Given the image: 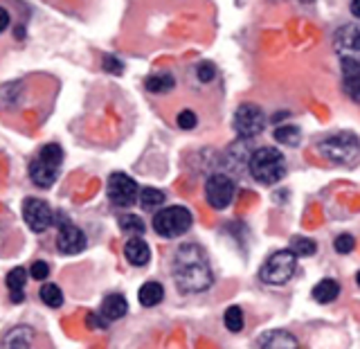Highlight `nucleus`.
I'll return each mask as SVG.
<instances>
[{
	"label": "nucleus",
	"instance_id": "nucleus-1",
	"mask_svg": "<svg viewBox=\"0 0 360 349\" xmlns=\"http://www.w3.org/2000/svg\"><path fill=\"white\" fill-rule=\"evenodd\" d=\"M172 273L180 293H202L214 281L207 255L196 243H183L178 248Z\"/></svg>",
	"mask_w": 360,
	"mask_h": 349
},
{
	"label": "nucleus",
	"instance_id": "nucleus-2",
	"mask_svg": "<svg viewBox=\"0 0 360 349\" xmlns=\"http://www.w3.org/2000/svg\"><path fill=\"white\" fill-rule=\"evenodd\" d=\"M250 176L262 185H275L286 176V158L275 146H262L248 160Z\"/></svg>",
	"mask_w": 360,
	"mask_h": 349
},
{
	"label": "nucleus",
	"instance_id": "nucleus-3",
	"mask_svg": "<svg viewBox=\"0 0 360 349\" xmlns=\"http://www.w3.org/2000/svg\"><path fill=\"white\" fill-rule=\"evenodd\" d=\"M318 151L329 158L331 163L342 167H356L360 165V140L354 133H335L318 142Z\"/></svg>",
	"mask_w": 360,
	"mask_h": 349
},
{
	"label": "nucleus",
	"instance_id": "nucleus-4",
	"mask_svg": "<svg viewBox=\"0 0 360 349\" xmlns=\"http://www.w3.org/2000/svg\"><path fill=\"white\" fill-rule=\"evenodd\" d=\"M63 163V149L59 144H45L39 158L30 165V178L34 185L50 187L59 178V167Z\"/></svg>",
	"mask_w": 360,
	"mask_h": 349
},
{
	"label": "nucleus",
	"instance_id": "nucleus-5",
	"mask_svg": "<svg viewBox=\"0 0 360 349\" xmlns=\"http://www.w3.org/2000/svg\"><path fill=\"white\" fill-rule=\"evenodd\" d=\"M295 270H297V255L290 248H284V250H277L266 259L262 270H259V279L270 286H281L295 275Z\"/></svg>",
	"mask_w": 360,
	"mask_h": 349
},
{
	"label": "nucleus",
	"instance_id": "nucleus-6",
	"mask_svg": "<svg viewBox=\"0 0 360 349\" xmlns=\"http://www.w3.org/2000/svg\"><path fill=\"white\" fill-rule=\"evenodd\" d=\"M191 223H194V217L191 212L183 205H169L155 212L153 217V230L155 234L165 236V239H176V236H183Z\"/></svg>",
	"mask_w": 360,
	"mask_h": 349
},
{
	"label": "nucleus",
	"instance_id": "nucleus-7",
	"mask_svg": "<svg viewBox=\"0 0 360 349\" xmlns=\"http://www.w3.org/2000/svg\"><path fill=\"white\" fill-rule=\"evenodd\" d=\"M266 129V115L264 110L255 104H243L234 113V131L239 133V138L250 140L257 138L259 133Z\"/></svg>",
	"mask_w": 360,
	"mask_h": 349
},
{
	"label": "nucleus",
	"instance_id": "nucleus-8",
	"mask_svg": "<svg viewBox=\"0 0 360 349\" xmlns=\"http://www.w3.org/2000/svg\"><path fill=\"white\" fill-rule=\"evenodd\" d=\"M140 196L138 183L127 174H110L108 178V201L117 208H129Z\"/></svg>",
	"mask_w": 360,
	"mask_h": 349
},
{
	"label": "nucleus",
	"instance_id": "nucleus-9",
	"mask_svg": "<svg viewBox=\"0 0 360 349\" xmlns=\"http://www.w3.org/2000/svg\"><path fill=\"white\" fill-rule=\"evenodd\" d=\"M205 198L214 210H225L234 198V180L225 174H214L205 183Z\"/></svg>",
	"mask_w": 360,
	"mask_h": 349
},
{
	"label": "nucleus",
	"instance_id": "nucleus-10",
	"mask_svg": "<svg viewBox=\"0 0 360 349\" xmlns=\"http://www.w3.org/2000/svg\"><path fill=\"white\" fill-rule=\"evenodd\" d=\"M22 219L30 225L32 232H45L54 221L50 205L41 198H25L22 203Z\"/></svg>",
	"mask_w": 360,
	"mask_h": 349
},
{
	"label": "nucleus",
	"instance_id": "nucleus-11",
	"mask_svg": "<svg viewBox=\"0 0 360 349\" xmlns=\"http://www.w3.org/2000/svg\"><path fill=\"white\" fill-rule=\"evenodd\" d=\"M333 48L342 61H360V25H342L333 37Z\"/></svg>",
	"mask_w": 360,
	"mask_h": 349
},
{
	"label": "nucleus",
	"instance_id": "nucleus-12",
	"mask_svg": "<svg viewBox=\"0 0 360 349\" xmlns=\"http://www.w3.org/2000/svg\"><path fill=\"white\" fill-rule=\"evenodd\" d=\"M56 248L63 255H77L86 248V234L72 223H59V236H56Z\"/></svg>",
	"mask_w": 360,
	"mask_h": 349
},
{
	"label": "nucleus",
	"instance_id": "nucleus-13",
	"mask_svg": "<svg viewBox=\"0 0 360 349\" xmlns=\"http://www.w3.org/2000/svg\"><path fill=\"white\" fill-rule=\"evenodd\" d=\"M257 345H259V349H300L297 338L292 336L290 331H284V329L266 331L257 341Z\"/></svg>",
	"mask_w": 360,
	"mask_h": 349
},
{
	"label": "nucleus",
	"instance_id": "nucleus-14",
	"mask_svg": "<svg viewBox=\"0 0 360 349\" xmlns=\"http://www.w3.org/2000/svg\"><path fill=\"white\" fill-rule=\"evenodd\" d=\"M124 255H127L131 266H146L151 259V248L146 241H142L140 236H131L124 246Z\"/></svg>",
	"mask_w": 360,
	"mask_h": 349
},
{
	"label": "nucleus",
	"instance_id": "nucleus-15",
	"mask_svg": "<svg viewBox=\"0 0 360 349\" xmlns=\"http://www.w3.org/2000/svg\"><path fill=\"white\" fill-rule=\"evenodd\" d=\"M127 311H129V302H127V298L124 296H120V293H110V296L101 302V315L108 320V322H112V320H120V318H124L127 315Z\"/></svg>",
	"mask_w": 360,
	"mask_h": 349
},
{
	"label": "nucleus",
	"instance_id": "nucleus-16",
	"mask_svg": "<svg viewBox=\"0 0 360 349\" xmlns=\"http://www.w3.org/2000/svg\"><path fill=\"white\" fill-rule=\"evenodd\" d=\"M311 296L318 304H329L340 296V284H338L335 279H320L318 284L313 286Z\"/></svg>",
	"mask_w": 360,
	"mask_h": 349
},
{
	"label": "nucleus",
	"instance_id": "nucleus-17",
	"mask_svg": "<svg viewBox=\"0 0 360 349\" xmlns=\"http://www.w3.org/2000/svg\"><path fill=\"white\" fill-rule=\"evenodd\" d=\"M165 298V288L160 281H146V284L140 286V293H138V300L142 307H155V304H160Z\"/></svg>",
	"mask_w": 360,
	"mask_h": 349
},
{
	"label": "nucleus",
	"instance_id": "nucleus-18",
	"mask_svg": "<svg viewBox=\"0 0 360 349\" xmlns=\"http://www.w3.org/2000/svg\"><path fill=\"white\" fill-rule=\"evenodd\" d=\"M32 329L30 326H16L5 336V349H30L32 345Z\"/></svg>",
	"mask_w": 360,
	"mask_h": 349
},
{
	"label": "nucleus",
	"instance_id": "nucleus-19",
	"mask_svg": "<svg viewBox=\"0 0 360 349\" xmlns=\"http://www.w3.org/2000/svg\"><path fill=\"white\" fill-rule=\"evenodd\" d=\"M140 205L144 208V210H158L165 203V191L162 189H155V187H144L142 191H140Z\"/></svg>",
	"mask_w": 360,
	"mask_h": 349
},
{
	"label": "nucleus",
	"instance_id": "nucleus-20",
	"mask_svg": "<svg viewBox=\"0 0 360 349\" xmlns=\"http://www.w3.org/2000/svg\"><path fill=\"white\" fill-rule=\"evenodd\" d=\"M39 296L43 300V304H48L50 309H59L63 304V291L56 286V284H43Z\"/></svg>",
	"mask_w": 360,
	"mask_h": 349
},
{
	"label": "nucleus",
	"instance_id": "nucleus-21",
	"mask_svg": "<svg viewBox=\"0 0 360 349\" xmlns=\"http://www.w3.org/2000/svg\"><path fill=\"white\" fill-rule=\"evenodd\" d=\"M275 140L277 142H281V144H286V146H295V144H300V140H302V133H300V129L297 127H277L275 129Z\"/></svg>",
	"mask_w": 360,
	"mask_h": 349
},
{
	"label": "nucleus",
	"instance_id": "nucleus-22",
	"mask_svg": "<svg viewBox=\"0 0 360 349\" xmlns=\"http://www.w3.org/2000/svg\"><path fill=\"white\" fill-rule=\"evenodd\" d=\"M174 88V77L172 75H153L146 79V90H151V93H169V90Z\"/></svg>",
	"mask_w": 360,
	"mask_h": 349
},
{
	"label": "nucleus",
	"instance_id": "nucleus-23",
	"mask_svg": "<svg viewBox=\"0 0 360 349\" xmlns=\"http://www.w3.org/2000/svg\"><path fill=\"white\" fill-rule=\"evenodd\" d=\"M223 322H225V326H228V331L239 334L243 329V324H245L241 307H230L228 311H225V315H223Z\"/></svg>",
	"mask_w": 360,
	"mask_h": 349
},
{
	"label": "nucleus",
	"instance_id": "nucleus-24",
	"mask_svg": "<svg viewBox=\"0 0 360 349\" xmlns=\"http://www.w3.org/2000/svg\"><path fill=\"white\" fill-rule=\"evenodd\" d=\"M290 250L295 253L297 257H311L315 250H318V246H315L313 239H307V236H292V239H290Z\"/></svg>",
	"mask_w": 360,
	"mask_h": 349
},
{
	"label": "nucleus",
	"instance_id": "nucleus-25",
	"mask_svg": "<svg viewBox=\"0 0 360 349\" xmlns=\"http://www.w3.org/2000/svg\"><path fill=\"white\" fill-rule=\"evenodd\" d=\"M120 228L129 234H142L146 230V225L138 214H124V217H120Z\"/></svg>",
	"mask_w": 360,
	"mask_h": 349
},
{
	"label": "nucleus",
	"instance_id": "nucleus-26",
	"mask_svg": "<svg viewBox=\"0 0 360 349\" xmlns=\"http://www.w3.org/2000/svg\"><path fill=\"white\" fill-rule=\"evenodd\" d=\"M25 281H27V273H25V268H14V270H9V275H7V286L9 291H22V286H25Z\"/></svg>",
	"mask_w": 360,
	"mask_h": 349
},
{
	"label": "nucleus",
	"instance_id": "nucleus-27",
	"mask_svg": "<svg viewBox=\"0 0 360 349\" xmlns=\"http://www.w3.org/2000/svg\"><path fill=\"white\" fill-rule=\"evenodd\" d=\"M333 248H335V253L338 255H349L356 248V239L352 234H340L338 239L333 241Z\"/></svg>",
	"mask_w": 360,
	"mask_h": 349
},
{
	"label": "nucleus",
	"instance_id": "nucleus-28",
	"mask_svg": "<svg viewBox=\"0 0 360 349\" xmlns=\"http://www.w3.org/2000/svg\"><path fill=\"white\" fill-rule=\"evenodd\" d=\"M196 75H198V79L202 84H207V82H212L214 77H217V68H214V63H210V61H202L196 68Z\"/></svg>",
	"mask_w": 360,
	"mask_h": 349
},
{
	"label": "nucleus",
	"instance_id": "nucleus-29",
	"mask_svg": "<svg viewBox=\"0 0 360 349\" xmlns=\"http://www.w3.org/2000/svg\"><path fill=\"white\" fill-rule=\"evenodd\" d=\"M196 113L194 110H180L178 113V127L180 129H185V131H189V129H194L196 127Z\"/></svg>",
	"mask_w": 360,
	"mask_h": 349
},
{
	"label": "nucleus",
	"instance_id": "nucleus-30",
	"mask_svg": "<svg viewBox=\"0 0 360 349\" xmlns=\"http://www.w3.org/2000/svg\"><path fill=\"white\" fill-rule=\"evenodd\" d=\"M30 273H32L34 279H45V277L50 275V266L45 264V262H34L32 268H30Z\"/></svg>",
	"mask_w": 360,
	"mask_h": 349
},
{
	"label": "nucleus",
	"instance_id": "nucleus-31",
	"mask_svg": "<svg viewBox=\"0 0 360 349\" xmlns=\"http://www.w3.org/2000/svg\"><path fill=\"white\" fill-rule=\"evenodd\" d=\"M104 70H106V72H115V75H120V72H122V63L115 59V56H106V59H104Z\"/></svg>",
	"mask_w": 360,
	"mask_h": 349
},
{
	"label": "nucleus",
	"instance_id": "nucleus-32",
	"mask_svg": "<svg viewBox=\"0 0 360 349\" xmlns=\"http://www.w3.org/2000/svg\"><path fill=\"white\" fill-rule=\"evenodd\" d=\"M88 324L90 326H97V329H104V326L108 324V320L101 313H90L88 315Z\"/></svg>",
	"mask_w": 360,
	"mask_h": 349
},
{
	"label": "nucleus",
	"instance_id": "nucleus-33",
	"mask_svg": "<svg viewBox=\"0 0 360 349\" xmlns=\"http://www.w3.org/2000/svg\"><path fill=\"white\" fill-rule=\"evenodd\" d=\"M9 25V11L5 7H0V34H3Z\"/></svg>",
	"mask_w": 360,
	"mask_h": 349
},
{
	"label": "nucleus",
	"instance_id": "nucleus-34",
	"mask_svg": "<svg viewBox=\"0 0 360 349\" xmlns=\"http://www.w3.org/2000/svg\"><path fill=\"white\" fill-rule=\"evenodd\" d=\"M352 14L360 20V0H352Z\"/></svg>",
	"mask_w": 360,
	"mask_h": 349
},
{
	"label": "nucleus",
	"instance_id": "nucleus-35",
	"mask_svg": "<svg viewBox=\"0 0 360 349\" xmlns=\"http://www.w3.org/2000/svg\"><path fill=\"white\" fill-rule=\"evenodd\" d=\"M25 296H22V291H11V302H22Z\"/></svg>",
	"mask_w": 360,
	"mask_h": 349
},
{
	"label": "nucleus",
	"instance_id": "nucleus-36",
	"mask_svg": "<svg viewBox=\"0 0 360 349\" xmlns=\"http://www.w3.org/2000/svg\"><path fill=\"white\" fill-rule=\"evenodd\" d=\"M356 284L360 286V270H358V273H356Z\"/></svg>",
	"mask_w": 360,
	"mask_h": 349
}]
</instances>
